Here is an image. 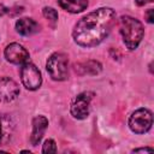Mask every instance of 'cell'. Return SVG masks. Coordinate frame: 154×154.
I'll list each match as a JSON object with an SVG mask.
<instances>
[{
	"label": "cell",
	"mask_w": 154,
	"mask_h": 154,
	"mask_svg": "<svg viewBox=\"0 0 154 154\" xmlns=\"http://www.w3.org/2000/svg\"><path fill=\"white\" fill-rule=\"evenodd\" d=\"M46 70L53 81H65L69 77V58L65 53H53L46 63Z\"/></svg>",
	"instance_id": "cell-3"
},
{
	"label": "cell",
	"mask_w": 154,
	"mask_h": 154,
	"mask_svg": "<svg viewBox=\"0 0 154 154\" xmlns=\"http://www.w3.org/2000/svg\"><path fill=\"white\" fill-rule=\"evenodd\" d=\"M128 125L130 130L135 134H146L150 130L153 125V113L148 108H138L130 116Z\"/></svg>",
	"instance_id": "cell-4"
},
{
	"label": "cell",
	"mask_w": 154,
	"mask_h": 154,
	"mask_svg": "<svg viewBox=\"0 0 154 154\" xmlns=\"http://www.w3.org/2000/svg\"><path fill=\"white\" fill-rule=\"evenodd\" d=\"M4 55L5 59L11 63V64H16V65H23L26 61H29V52L19 43L13 42L6 46L5 51H4Z\"/></svg>",
	"instance_id": "cell-7"
},
{
	"label": "cell",
	"mask_w": 154,
	"mask_h": 154,
	"mask_svg": "<svg viewBox=\"0 0 154 154\" xmlns=\"http://www.w3.org/2000/svg\"><path fill=\"white\" fill-rule=\"evenodd\" d=\"M116 22V12L111 7L96 8L83 16L73 26V41L84 48L100 45L111 32Z\"/></svg>",
	"instance_id": "cell-1"
},
{
	"label": "cell",
	"mask_w": 154,
	"mask_h": 154,
	"mask_svg": "<svg viewBox=\"0 0 154 154\" xmlns=\"http://www.w3.org/2000/svg\"><path fill=\"white\" fill-rule=\"evenodd\" d=\"M42 14H43V17L47 19V20H49L52 24H55L57 22H58V12H57V10H54L53 7H43V10H42Z\"/></svg>",
	"instance_id": "cell-14"
},
{
	"label": "cell",
	"mask_w": 154,
	"mask_h": 154,
	"mask_svg": "<svg viewBox=\"0 0 154 154\" xmlns=\"http://www.w3.org/2000/svg\"><path fill=\"white\" fill-rule=\"evenodd\" d=\"M57 152V143L54 140L48 138L45 141L42 146V153H55Z\"/></svg>",
	"instance_id": "cell-15"
},
{
	"label": "cell",
	"mask_w": 154,
	"mask_h": 154,
	"mask_svg": "<svg viewBox=\"0 0 154 154\" xmlns=\"http://www.w3.org/2000/svg\"><path fill=\"white\" fill-rule=\"evenodd\" d=\"M146 153V152H148V153H152L153 152V148H150V147H146V148H137V149H134L132 150V153Z\"/></svg>",
	"instance_id": "cell-17"
},
{
	"label": "cell",
	"mask_w": 154,
	"mask_h": 154,
	"mask_svg": "<svg viewBox=\"0 0 154 154\" xmlns=\"http://www.w3.org/2000/svg\"><path fill=\"white\" fill-rule=\"evenodd\" d=\"M20 79L28 90H36L42 84V76L40 70L30 61H26L20 67Z\"/></svg>",
	"instance_id": "cell-6"
},
{
	"label": "cell",
	"mask_w": 154,
	"mask_h": 154,
	"mask_svg": "<svg viewBox=\"0 0 154 154\" xmlns=\"http://www.w3.org/2000/svg\"><path fill=\"white\" fill-rule=\"evenodd\" d=\"M16 30L22 36H30L40 31V25L32 18H19L16 22Z\"/></svg>",
	"instance_id": "cell-11"
},
{
	"label": "cell",
	"mask_w": 154,
	"mask_h": 154,
	"mask_svg": "<svg viewBox=\"0 0 154 154\" xmlns=\"http://www.w3.org/2000/svg\"><path fill=\"white\" fill-rule=\"evenodd\" d=\"M153 0H135V2L138 5V6H143V5H146V4H148V2H152Z\"/></svg>",
	"instance_id": "cell-18"
},
{
	"label": "cell",
	"mask_w": 154,
	"mask_h": 154,
	"mask_svg": "<svg viewBox=\"0 0 154 154\" xmlns=\"http://www.w3.org/2000/svg\"><path fill=\"white\" fill-rule=\"evenodd\" d=\"M146 18H147V22L150 23V24L154 22V16H153V10H152V8L147 10V12H146Z\"/></svg>",
	"instance_id": "cell-16"
},
{
	"label": "cell",
	"mask_w": 154,
	"mask_h": 154,
	"mask_svg": "<svg viewBox=\"0 0 154 154\" xmlns=\"http://www.w3.org/2000/svg\"><path fill=\"white\" fill-rule=\"evenodd\" d=\"M58 5L70 13H79L88 7V0H58Z\"/></svg>",
	"instance_id": "cell-13"
},
{
	"label": "cell",
	"mask_w": 154,
	"mask_h": 154,
	"mask_svg": "<svg viewBox=\"0 0 154 154\" xmlns=\"http://www.w3.org/2000/svg\"><path fill=\"white\" fill-rule=\"evenodd\" d=\"M75 70L79 75H97L102 70V65L96 60H87L76 64Z\"/></svg>",
	"instance_id": "cell-12"
},
{
	"label": "cell",
	"mask_w": 154,
	"mask_h": 154,
	"mask_svg": "<svg viewBox=\"0 0 154 154\" xmlns=\"http://www.w3.org/2000/svg\"><path fill=\"white\" fill-rule=\"evenodd\" d=\"M94 97V93L83 91L75 96L70 106V113L75 119H85L90 112V101Z\"/></svg>",
	"instance_id": "cell-5"
},
{
	"label": "cell",
	"mask_w": 154,
	"mask_h": 154,
	"mask_svg": "<svg viewBox=\"0 0 154 154\" xmlns=\"http://www.w3.org/2000/svg\"><path fill=\"white\" fill-rule=\"evenodd\" d=\"M19 95L18 84L10 77H0V102L13 101Z\"/></svg>",
	"instance_id": "cell-8"
},
{
	"label": "cell",
	"mask_w": 154,
	"mask_h": 154,
	"mask_svg": "<svg viewBox=\"0 0 154 154\" xmlns=\"http://www.w3.org/2000/svg\"><path fill=\"white\" fill-rule=\"evenodd\" d=\"M119 31L123 37V42L126 46L129 51H134L138 47L141 43L143 35H144V28L143 24L130 16H122L119 19Z\"/></svg>",
	"instance_id": "cell-2"
},
{
	"label": "cell",
	"mask_w": 154,
	"mask_h": 154,
	"mask_svg": "<svg viewBox=\"0 0 154 154\" xmlns=\"http://www.w3.org/2000/svg\"><path fill=\"white\" fill-rule=\"evenodd\" d=\"M1 14H2V11H1V8H0V16H1Z\"/></svg>",
	"instance_id": "cell-19"
},
{
	"label": "cell",
	"mask_w": 154,
	"mask_h": 154,
	"mask_svg": "<svg viewBox=\"0 0 154 154\" xmlns=\"http://www.w3.org/2000/svg\"><path fill=\"white\" fill-rule=\"evenodd\" d=\"M14 134V123L7 114H0V146L7 144Z\"/></svg>",
	"instance_id": "cell-10"
},
{
	"label": "cell",
	"mask_w": 154,
	"mask_h": 154,
	"mask_svg": "<svg viewBox=\"0 0 154 154\" xmlns=\"http://www.w3.org/2000/svg\"><path fill=\"white\" fill-rule=\"evenodd\" d=\"M47 126H48V119L45 116H36L32 119V131L30 136V142L34 147L41 142Z\"/></svg>",
	"instance_id": "cell-9"
}]
</instances>
